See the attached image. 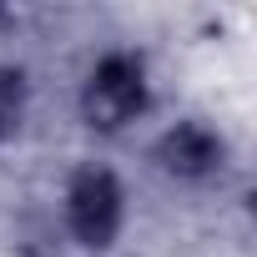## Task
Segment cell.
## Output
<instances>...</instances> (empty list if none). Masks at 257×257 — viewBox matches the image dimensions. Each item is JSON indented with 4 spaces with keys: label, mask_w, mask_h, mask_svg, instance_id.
I'll return each mask as SVG.
<instances>
[{
    "label": "cell",
    "mask_w": 257,
    "mask_h": 257,
    "mask_svg": "<svg viewBox=\"0 0 257 257\" xmlns=\"http://www.w3.org/2000/svg\"><path fill=\"white\" fill-rule=\"evenodd\" d=\"M147 101H152L147 66L132 51H106L91 66L86 86H81V116H86V126H96V132H121V126H132L147 111Z\"/></svg>",
    "instance_id": "cell-1"
},
{
    "label": "cell",
    "mask_w": 257,
    "mask_h": 257,
    "mask_svg": "<svg viewBox=\"0 0 257 257\" xmlns=\"http://www.w3.org/2000/svg\"><path fill=\"white\" fill-rule=\"evenodd\" d=\"M121 222H126V192L116 182L111 167H81L66 187V227L81 247L101 252L121 237Z\"/></svg>",
    "instance_id": "cell-2"
},
{
    "label": "cell",
    "mask_w": 257,
    "mask_h": 257,
    "mask_svg": "<svg viewBox=\"0 0 257 257\" xmlns=\"http://www.w3.org/2000/svg\"><path fill=\"white\" fill-rule=\"evenodd\" d=\"M222 157H227V142L212 132V126H202V121H177V126H167L162 142H157V162L177 182L212 177L222 167Z\"/></svg>",
    "instance_id": "cell-3"
},
{
    "label": "cell",
    "mask_w": 257,
    "mask_h": 257,
    "mask_svg": "<svg viewBox=\"0 0 257 257\" xmlns=\"http://www.w3.org/2000/svg\"><path fill=\"white\" fill-rule=\"evenodd\" d=\"M26 71H16V66H0V147H6L11 137H16V126H21V116H26Z\"/></svg>",
    "instance_id": "cell-4"
}]
</instances>
